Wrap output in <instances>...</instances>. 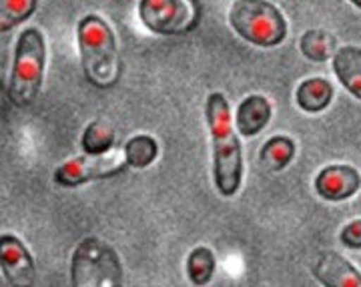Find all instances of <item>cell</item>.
Masks as SVG:
<instances>
[{
  "label": "cell",
  "mask_w": 361,
  "mask_h": 287,
  "mask_svg": "<svg viewBox=\"0 0 361 287\" xmlns=\"http://www.w3.org/2000/svg\"><path fill=\"white\" fill-rule=\"evenodd\" d=\"M127 167H129L127 157L121 149H109L99 155L85 153L82 157H75L66 161L54 171V181L63 187H78L89 181L111 179L118 173H123Z\"/></svg>",
  "instance_id": "obj_7"
},
{
  "label": "cell",
  "mask_w": 361,
  "mask_h": 287,
  "mask_svg": "<svg viewBox=\"0 0 361 287\" xmlns=\"http://www.w3.org/2000/svg\"><path fill=\"white\" fill-rule=\"evenodd\" d=\"M207 123L213 139V179L223 197H233L243 179V153L231 127V111L223 92L207 99Z\"/></svg>",
  "instance_id": "obj_1"
},
{
  "label": "cell",
  "mask_w": 361,
  "mask_h": 287,
  "mask_svg": "<svg viewBox=\"0 0 361 287\" xmlns=\"http://www.w3.org/2000/svg\"><path fill=\"white\" fill-rule=\"evenodd\" d=\"M0 269L8 286L30 287L37 279V267L30 251L14 235L0 237Z\"/></svg>",
  "instance_id": "obj_8"
},
{
  "label": "cell",
  "mask_w": 361,
  "mask_h": 287,
  "mask_svg": "<svg viewBox=\"0 0 361 287\" xmlns=\"http://www.w3.org/2000/svg\"><path fill=\"white\" fill-rule=\"evenodd\" d=\"M113 145H115V129H113V125L109 121L97 118L85 129V135H82L85 153L99 155V153L113 149Z\"/></svg>",
  "instance_id": "obj_16"
},
{
  "label": "cell",
  "mask_w": 361,
  "mask_h": 287,
  "mask_svg": "<svg viewBox=\"0 0 361 287\" xmlns=\"http://www.w3.org/2000/svg\"><path fill=\"white\" fill-rule=\"evenodd\" d=\"M293 157H295V143L289 137H271L259 153L263 167H267L269 171L285 169L293 161Z\"/></svg>",
  "instance_id": "obj_15"
},
{
  "label": "cell",
  "mask_w": 361,
  "mask_h": 287,
  "mask_svg": "<svg viewBox=\"0 0 361 287\" xmlns=\"http://www.w3.org/2000/svg\"><path fill=\"white\" fill-rule=\"evenodd\" d=\"M351 2H353V4H355L357 8H361V0H351Z\"/></svg>",
  "instance_id": "obj_21"
},
{
  "label": "cell",
  "mask_w": 361,
  "mask_h": 287,
  "mask_svg": "<svg viewBox=\"0 0 361 287\" xmlns=\"http://www.w3.org/2000/svg\"><path fill=\"white\" fill-rule=\"evenodd\" d=\"M233 30L251 44L271 49L287 37V23L281 11L265 0H237L231 6Z\"/></svg>",
  "instance_id": "obj_5"
},
{
  "label": "cell",
  "mask_w": 361,
  "mask_h": 287,
  "mask_svg": "<svg viewBox=\"0 0 361 287\" xmlns=\"http://www.w3.org/2000/svg\"><path fill=\"white\" fill-rule=\"evenodd\" d=\"M334 71L341 85L361 101V49L341 47L334 54Z\"/></svg>",
  "instance_id": "obj_12"
},
{
  "label": "cell",
  "mask_w": 361,
  "mask_h": 287,
  "mask_svg": "<svg viewBox=\"0 0 361 287\" xmlns=\"http://www.w3.org/2000/svg\"><path fill=\"white\" fill-rule=\"evenodd\" d=\"M295 99L305 113H322L334 99V87L322 77L307 78L297 87Z\"/></svg>",
  "instance_id": "obj_13"
},
{
  "label": "cell",
  "mask_w": 361,
  "mask_h": 287,
  "mask_svg": "<svg viewBox=\"0 0 361 287\" xmlns=\"http://www.w3.org/2000/svg\"><path fill=\"white\" fill-rule=\"evenodd\" d=\"M71 283L75 287L123 286V265L115 249L99 237H85L73 251Z\"/></svg>",
  "instance_id": "obj_4"
},
{
  "label": "cell",
  "mask_w": 361,
  "mask_h": 287,
  "mask_svg": "<svg viewBox=\"0 0 361 287\" xmlns=\"http://www.w3.org/2000/svg\"><path fill=\"white\" fill-rule=\"evenodd\" d=\"M39 6V0H0V30L8 32L28 20Z\"/></svg>",
  "instance_id": "obj_18"
},
{
  "label": "cell",
  "mask_w": 361,
  "mask_h": 287,
  "mask_svg": "<svg viewBox=\"0 0 361 287\" xmlns=\"http://www.w3.org/2000/svg\"><path fill=\"white\" fill-rule=\"evenodd\" d=\"M215 267H217V261L209 248L193 249L187 259V275L193 286H207L211 277L215 275Z\"/></svg>",
  "instance_id": "obj_17"
},
{
  "label": "cell",
  "mask_w": 361,
  "mask_h": 287,
  "mask_svg": "<svg viewBox=\"0 0 361 287\" xmlns=\"http://www.w3.org/2000/svg\"><path fill=\"white\" fill-rule=\"evenodd\" d=\"M311 271L325 287H361V274L337 251H322Z\"/></svg>",
  "instance_id": "obj_10"
},
{
  "label": "cell",
  "mask_w": 361,
  "mask_h": 287,
  "mask_svg": "<svg viewBox=\"0 0 361 287\" xmlns=\"http://www.w3.org/2000/svg\"><path fill=\"white\" fill-rule=\"evenodd\" d=\"M159 155V145L153 137L149 135H137L129 143L125 145V157L127 163L135 169H145L149 167Z\"/></svg>",
  "instance_id": "obj_19"
},
{
  "label": "cell",
  "mask_w": 361,
  "mask_h": 287,
  "mask_svg": "<svg viewBox=\"0 0 361 287\" xmlns=\"http://www.w3.org/2000/svg\"><path fill=\"white\" fill-rule=\"evenodd\" d=\"M361 187V175L351 165H329L317 175L315 191L327 201H345Z\"/></svg>",
  "instance_id": "obj_9"
},
{
  "label": "cell",
  "mask_w": 361,
  "mask_h": 287,
  "mask_svg": "<svg viewBox=\"0 0 361 287\" xmlns=\"http://www.w3.org/2000/svg\"><path fill=\"white\" fill-rule=\"evenodd\" d=\"M78 51L85 78L97 89H111L121 78V56L113 28L97 14L78 23Z\"/></svg>",
  "instance_id": "obj_2"
},
{
  "label": "cell",
  "mask_w": 361,
  "mask_h": 287,
  "mask_svg": "<svg viewBox=\"0 0 361 287\" xmlns=\"http://www.w3.org/2000/svg\"><path fill=\"white\" fill-rule=\"evenodd\" d=\"M301 52L313 63H325L337 52V40L331 32L322 28H310L299 40Z\"/></svg>",
  "instance_id": "obj_14"
},
{
  "label": "cell",
  "mask_w": 361,
  "mask_h": 287,
  "mask_svg": "<svg viewBox=\"0 0 361 287\" xmlns=\"http://www.w3.org/2000/svg\"><path fill=\"white\" fill-rule=\"evenodd\" d=\"M139 18L153 35L180 37L197 28L201 8L195 0H141Z\"/></svg>",
  "instance_id": "obj_6"
},
{
  "label": "cell",
  "mask_w": 361,
  "mask_h": 287,
  "mask_svg": "<svg viewBox=\"0 0 361 287\" xmlns=\"http://www.w3.org/2000/svg\"><path fill=\"white\" fill-rule=\"evenodd\" d=\"M271 121V103L261 94H251L241 101L237 109L235 125L237 130L245 137H255L267 127Z\"/></svg>",
  "instance_id": "obj_11"
},
{
  "label": "cell",
  "mask_w": 361,
  "mask_h": 287,
  "mask_svg": "<svg viewBox=\"0 0 361 287\" xmlns=\"http://www.w3.org/2000/svg\"><path fill=\"white\" fill-rule=\"evenodd\" d=\"M47 63L44 37L39 28H26L16 40L14 63L8 78V99L14 106L25 109L37 101Z\"/></svg>",
  "instance_id": "obj_3"
},
{
  "label": "cell",
  "mask_w": 361,
  "mask_h": 287,
  "mask_svg": "<svg viewBox=\"0 0 361 287\" xmlns=\"http://www.w3.org/2000/svg\"><path fill=\"white\" fill-rule=\"evenodd\" d=\"M341 243L349 249H361V219L348 223L339 235Z\"/></svg>",
  "instance_id": "obj_20"
}]
</instances>
